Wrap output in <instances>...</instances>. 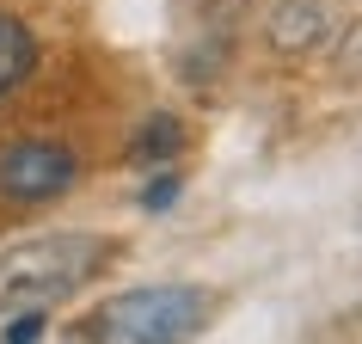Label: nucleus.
<instances>
[{"mask_svg": "<svg viewBox=\"0 0 362 344\" xmlns=\"http://www.w3.org/2000/svg\"><path fill=\"white\" fill-rule=\"evenodd\" d=\"M111 246L93 234H49V240H25L0 258V314H25V307H49L93 283L105 270Z\"/></svg>", "mask_w": 362, "mask_h": 344, "instance_id": "1", "label": "nucleus"}, {"mask_svg": "<svg viewBox=\"0 0 362 344\" xmlns=\"http://www.w3.org/2000/svg\"><path fill=\"white\" fill-rule=\"evenodd\" d=\"M203 314H209L203 289L185 283L129 289L98 307V344H191L203 332Z\"/></svg>", "mask_w": 362, "mask_h": 344, "instance_id": "2", "label": "nucleus"}, {"mask_svg": "<svg viewBox=\"0 0 362 344\" xmlns=\"http://www.w3.org/2000/svg\"><path fill=\"white\" fill-rule=\"evenodd\" d=\"M74 154L62 142H13L0 148V197L13 203H43V197H62L74 185Z\"/></svg>", "mask_w": 362, "mask_h": 344, "instance_id": "3", "label": "nucleus"}, {"mask_svg": "<svg viewBox=\"0 0 362 344\" xmlns=\"http://www.w3.org/2000/svg\"><path fill=\"white\" fill-rule=\"evenodd\" d=\"M332 31H338L332 0H276V13H270V50L276 56H313L332 43Z\"/></svg>", "mask_w": 362, "mask_h": 344, "instance_id": "4", "label": "nucleus"}, {"mask_svg": "<svg viewBox=\"0 0 362 344\" xmlns=\"http://www.w3.org/2000/svg\"><path fill=\"white\" fill-rule=\"evenodd\" d=\"M31 68H37V38L13 13H0V98L19 93L25 80H31Z\"/></svg>", "mask_w": 362, "mask_h": 344, "instance_id": "5", "label": "nucleus"}, {"mask_svg": "<svg viewBox=\"0 0 362 344\" xmlns=\"http://www.w3.org/2000/svg\"><path fill=\"white\" fill-rule=\"evenodd\" d=\"M178 148H185V123H178V117H148V123L135 130V142H129V160L153 166V160H172Z\"/></svg>", "mask_w": 362, "mask_h": 344, "instance_id": "6", "label": "nucleus"}, {"mask_svg": "<svg viewBox=\"0 0 362 344\" xmlns=\"http://www.w3.org/2000/svg\"><path fill=\"white\" fill-rule=\"evenodd\" d=\"M37 338H43V320H37V314H19V320L6 326V338H0V344H37Z\"/></svg>", "mask_w": 362, "mask_h": 344, "instance_id": "7", "label": "nucleus"}, {"mask_svg": "<svg viewBox=\"0 0 362 344\" xmlns=\"http://www.w3.org/2000/svg\"><path fill=\"white\" fill-rule=\"evenodd\" d=\"M172 197H178V178H172V172H166L160 185H148V191H141V210H166Z\"/></svg>", "mask_w": 362, "mask_h": 344, "instance_id": "8", "label": "nucleus"}]
</instances>
